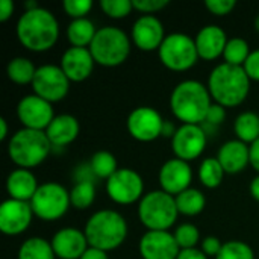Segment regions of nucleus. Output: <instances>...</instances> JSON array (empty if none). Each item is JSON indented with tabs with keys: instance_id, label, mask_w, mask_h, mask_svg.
Listing matches in <instances>:
<instances>
[{
	"instance_id": "f257e3e1",
	"label": "nucleus",
	"mask_w": 259,
	"mask_h": 259,
	"mask_svg": "<svg viewBox=\"0 0 259 259\" xmlns=\"http://www.w3.org/2000/svg\"><path fill=\"white\" fill-rule=\"evenodd\" d=\"M18 41L32 52H46L55 46L59 36V24L52 11L35 8L24 11L17 21Z\"/></svg>"
},
{
	"instance_id": "f03ea898",
	"label": "nucleus",
	"mask_w": 259,
	"mask_h": 259,
	"mask_svg": "<svg viewBox=\"0 0 259 259\" xmlns=\"http://www.w3.org/2000/svg\"><path fill=\"white\" fill-rule=\"evenodd\" d=\"M211 99L206 85L194 79H187L173 88L170 108L182 124H202L212 105Z\"/></svg>"
},
{
	"instance_id": "7ed1b4c3",
	"label": "nucleus",
	"mask_w": 259,
	"mask_h": 259,
	"mask_svg": "<svg viewBox=\"0 0 259 259\" xmlns=\"http://www.w3.org/2000/svg\"><path fill=\"white\" fill-rule=\"evenodd\" d=\"M206 87L215 103L225 108L238 106L250 91V77L243 67L223 62L214 67Z\"/></svg>"
},
{
	"instance_id": "20e7f679",
	"label": "nucleus",
	"mask_w": 259,
	"mask_h": 259,
	"mask_svg": "<svg viewBox=\"0 0 259 259\" xmlns=\"http://www.w3.org/2000/svg\"><path fill=\"white\" fill-rule=\"evenodd\" d=\"M83 232L90 247L109 252L124 243L127 237V223L120 212L114 209H100L88 219Z\"/></svg>"
},
{
	"instance_id": "39448f33",
	"label": "nucleus",
	"mask_w": 259,
	"mask_h": 259,
	"mask_svg": "<svg viewBox=\"0 0 259 259\" xmlns=\"http://www.w3.org/2000/svg\"><path fill=\"white\" fill-rule=\"evenodd\" d=\"M52 143L46 131L23 127L17 131L8 143V155L20 168L39 165L50 153Z\"/></svg>"
},
{
	"instance_id": "423d86ee",
	"label": "nucleus",
	"mask_w": 259,
	"mask_h": 259,
	"mask_svg": "<svg viewBox=\"0 0 259 259\" xmlns=\"http://www.w3.org/2000/svg\"><path fill=\"white\" fill-rule=\"evenodd\" d=\"M179 215L175 196L155 190L146 193L138 205V219L149 231L170 229Z\"/></svg>"
},
{
	"instance_id": "0eeeda50",
	"label": "nucleus",
	"mask_w": 259,
	"mask_h": 259,
	"mask_svg": "<svg viewBox=\"0 0 259 259\" xmlns=\"http://www.w3.org/2000/svg\"><path fill=\"white\" fill-rule=\"evenodd\" d=\"M88 49L97 64L103 67H117L123 64L131 53V38L120 27L105 26L97 29Z\"/></svg>"
},
{
	"instance_id": "6e6552de",
	"label": "nucleus",
	"mask_w": 259,
	"mask_h": 259,
	"mask_svg": "<svg viewBox=\"0 0 259 259\" xmlns=\"http://www.w3.org/2000/svg\"><path fill=\"white\" fill-rule=\"evenodd\" d=\"M158 53L161 62L173 71H185L199 59L194 38L182 32L168 33L158 49Z\"/></svg>"
},
{
	"instance_id": "1a4fd4ad",
	"label": "nucleus",
	"mask_w": 259,
	"mask_h": 259,
	"mask_svg": "<svg viewBox=\"0 0 259 259\" xmlns=\"http://www.w3.org/2000/svg\"><path fill=\"white\" fill-rule=\"evenodd\" d=\"M70 205V191L56 182H46L39 185L30 200L33 214L44 222H55L61 219Z\"/></svg>"
},
{
	"instance_id": "9d476101",
	"label": "nucleus",
	"mask_w": 259,
	"mask_h": 259,
	"mask_svg": "<svg viewBox=\"0 0 259 259\" xmlns=\"http://www.w3.org/2000/svg\"><path fill=\"white\" fill-rule=\"evenodd\" d=\"M33 94L53 103L62 100L70 90V79L61 68V65L46 64L36 68L33 82Z\"/></svg>"
},
{
	"instance_id": "9b49d317",
	"label": "nucleus",
	"mask_w": 259,
	"mask_h": 259,
	"mask_svg": "<svg viewBox=\"0 0 259 259\" xmlns=\"http://www.w3.org/2000/svg\"><path fill=\"white\" fill-rule=\"evenodd\" d=\"M143 178L132 168H118L106 181L108 196L120 205H131L138 199H143Z\"/></svg>"
},
{
	"instance_id": "f8f14e48",
	"label": "nucleus",
	"mask_w": 259,
	"mask_h": 259,
	"mask_svg": "<svg viewBox=\"0 0 259 259\" xmlns=\"http://www.w3.org/2000/svg\"><path fill=\"white\" fill-rule=\"evenodd\" d=\"M17 117L24 127L35 131H46L55 118L52 103L36 94H27L18 102Z\"/></svg>"
},
{
	"instance_id": "ddd939ff",
	"label": "nucleus",
	"mask_w": 259,
	"mask_h": 259,
	"mask_svg": "<svg viewBox=\"0 0 259 259\" xmlns=\"http://www.w3.org/2000/svg\"><path fill=\"white\" fill-rule=\"evenodd\" d=\"M127 131L138 141H153L162 137L164 118L152 106H138L127 117Z\"/></svg>"
},
{
	"instance_id": "4468645a",
	"label": "nucleus",
	"mask_w": 259,
	"mask_h": 259,
	"mask_svg": "<svg viewBox=\"0 0 259 259\" xmlns=\"http://www.w3.org/2000/svg\"><path fill=\"white\" fill-rule=\"evenodd\" d=\"M171 147L176 158L193 161L199 158L206 147V131L202 124H182L171 138Z\"/></svg>"
},
{
	"instance_id": "2eb2a0df",
	"label": "nucleus",
	"mask_w": 259,
	"mask_h": 259,
	"mask_svg": "<svg viewBox=\"0 0 259 259\" xmlns=\"http://www.w3.org/2000/svg\"><path fill=\"white\" fill-rule=\"evenodd\" d=\"M32 206L30 202H21L15 199H8L0 205V231L5 235L15 237L23 234L32 222Z\"/></svg>"
},
{
	"instance_id": "dca6fc26",
	"label": "nucleus",
	"mask_w": 259,
	"mask_h": 259,
	"mask_svg": "<svg viewBox=\"0 0 259 259\" xmlns=\"http://www.w3.org/2000/svg\"><path fill=\"white\" fill-rule=\"evenodd\" d=\"M143 259H178L181 247L168 231H147L138 246Z\"/></svg>"
},
{
	"instance_id": "f3484780",
	"label": "nucleus",
	"mask_w": 259,
	"mask_h": 259,
	"mask_svg": "<svg viewBox=\"0 0 259 259\" xmlns=\"http://www.w3.org/2000/svg\"><path fill=\"white\" fill-rule=\"evenodd\" d=\"M165 36L167 35L164 32V26L155 15L143 14L135 20L132 26V41L140 50L144 52L159 49Z\"/></svg>"
},
{
	"instance_id": "a211bd4d",
	"label": "nucleus",
	"mask_w": 259,
	"mask_h": 259,
	"mask_svg": "<svg viewBox=\"0 0 259 259\" xmlns=\"http://www.w3.org/2000/svg\"><path fill=\"white\" fill-rule=\"evenodd\" d=\"M191 179L193 171L190 164L179 158H171L165 161L159 170V184L162 191L175 197L190 188Z\"/></svg>"
},
{
	"instance_id": "6ab92c4d",
	"label": "nucleus",
	"mask_w": 259,
	"mask_h": 259,
	"mask_svg": "<svg viewBox=\"0 0 259 259\" xmlns=\"http://www.w3.org/2000/svg\"><path fill=\"white\" fill-rule=\"evenodd\" d=\"M94 58L88 47H68L61 58V68L70 82L85 80L94 70Z\"/></svg>"
},
{
	"instance_id": "aec40b11",
	"label": "nucleus",
	"mask_w": 259,
	"mask_h": 259,
	"mask_svg": "<svg viewBox=\"0 0 259 259\" xmlns=\"http://www.w3.org/2000/svg\"><path fill=\"white\" fill-rule=\"evenodd\" d=\"M50 244L55 255L61 259H80L90 247L85 232L76 228H64L58 231Z\"/></svg>"
},
{
	"instance_id": "412c9836",
	"label": "nucleus",
	"mask_w": 259,
	"mask_h": 259,
	"mask_svg": "<svg viewBox=\"0 0 259 259\" xmlns=\"http://www.w3.org/2000/svg\"><path fill=\"white\" fill-rule=\"evenodd\" d=\"M194 41H196V47L199 52V58L211 61L223 55L225 47L229 39H228L226 32L220 26L209 24V26L202 27L197 32Z\"/></svg>"
},
{
	"instance_id": "4be33fe9",
	"label": "nucleus",
	"mask_w": 259,
	"mask_h": 259,
	"mask_svg": "<svg viewBox=\"0 0 259 259\" xmlns=\"http://www.w3.org/2000/svg\"><path fill=\"white\" fill-rule=\"evenodd\" d=\"M217 159L225 173L237 175L250 164V146L240 140H229L220 147Z\"/></svg>"
},
{
	"instance_id": "5701e85b",
	"label": "nucleus",
	"mask_w": 259,
	"mask_h": 259,
	"mask_svg": "<svg viewBox=\"0 0 259 259\" xmlns=\"http://www.w3.org/2000/svg\"><path fill=\"white\" fill-rule=\"evenodd\" d=\"M38 187L35 175L27 168H17L11 171L6 179V190L11 199L21 202H30Z\"/></svg>"
},
{
	"instance_id": "b1692460",
	"label": "nucleus",
	"mask_w": 259,
	"mask_h": 259,
	"mask_svg": "<svg viewBox=\"0 0 259 259\" xmlns=\"http://www.w3.org/2000/svg\"><path fill=\"white\" fill-rule=\"evenodd\" d=\"M79 131L80 126L76 117L70 114H61V115H55V118L46 129V134L52 146L62 147L73 143L77 138Z\"/></svg>"
},
{
	"instance_id": "393cba45",
	"label": "nucleus",
	"mask_w": 259,
	"mask_h": 259,
	"mask_svg": "<svg viewBox=\"0 0 259 259\" xmlns=\"http://www.w3.org/2000/svg\"><path fill=\"white\" fill-rule=\"evenodd\" d=\"M97 29L90 18H76L67 27V38L73 47H90Z\"/></svg>"
},
{
	"instance_id": "a878e982",
	"label": "nucleus",
	"mask_w": 259,
	"mask_h": 259,
	"mask_svg": "<svg viewBox=\"0 0 259 259\" xmlns=\"http://www.w3.org/2000/svg\"><path fill=\"white\" fill-rule=\"evenodd\" d=\"M234 131H235L237 140H240L246 144L255 143L259 138V115L252 111L241 112L235 118Z\"/></svg>"
},
{
	"instance_id": "bb28decb",
	"label": "nucleus",
	"mask_w": 259,
	"mask_h": 259,
	"mask_svg": "<svg viewBox=\"0 0 259 259\" xmlns=\"http://www.w3.org/2000/svg\"><path fill=\"white\" fill-rule=\"evenodd\" d=\"M175 199H176L179 214H184V215H197L205 209V205H206L205 194L197 188H188L182 191L181 194H178Z\"/></svg>"
},
{
	"instance_id": "cd10ccee",
	"label": "nucleus",
	"mask_w": 259,
	"mask_h": 259,
	"mask_svg": "<svg viewBox=\"0 0 259 259\" xmlns=\"http://www.w3.org/2000/svg\"><path fill=\"white\" fill-rule=\"evenodd\" d=\"M6 73H8V77L18 85H26V83L32 85L35 73H36V67L33 65L30 59L24 56H17L8 62Z\"/></svg>"
},
{
	"instance_id": "c85d7f7f",
	"label": "nucleus",
	"mask_w": 259,
	"mask_h": 259,
	"mask_svg": "<svg viewBox=\"0 0 259 259\" xmlns=\"http://www.w3.org/2000/svg\"><path fill=\"white\" fill-rule=\"evenodd\" d=\"M18 259H55L52 244L39 237L27 238L18 249Z\"/></svg>"
},
{
	"instance_id": "c756f323",
	"label": "nucleus",
	"mask_w": 259,
	"mask_h": 259,
	"mask_svg": "<svg viewBox=\"0 0 259 259\" xmlns=\"http://www.w3.org/2000/svg\"><path fill=\"white\" fill-rule=\"evenodd\" d=\"M90 167H91V171L94 173L96 178L106 179V181L118 170L115 156L111 152H108V150H99V152H96L91 156Z\"/></svg>"
},
{
	"instance_id": "7c9ffc66",
	"label": "nucleus",
	"mask_w": 259,
	"mask_h": 259,
	"mask_svg": "<svg viewBox=\"0 0 259 259\" xmlns=\"http://www.w3.org/2000/svg\"><path fill=\"white\" fill-rule=\"evenodd\" d=\"M250 53L252 52L249 49V42L244 38L235 36V38H231L228 41V44L225 47V52H223V58H225L226 64L243 67Z\"/></svg>"
},
{
	"instance_id": "2f4dec72",
	"label": "nucleus",
	"mask_w": 259,
	"mask_h": 259,
	"mask_svg": "<svg viewBox=\"0 0 259 259\" xmlns=\"http://www.w3.org/2000/svg\"><path fill=\"white\" fill-rule=\"evenodd\" d=\"M225 176V170L217 158H205L199 167V179L206 188H217Z\"/></svg>"
},
{
	"instance_id": "473e14b6",
	"label": "nucleus",
	"mask_w": 259,
	"mask_h": 259,
	"mask_svg": "<svg viewBox=\"0 0 259 259\" xmlns=\"http://www.w3.org/2000/svg\"><path fill=\"white\" fill-rule=\"evenodd\" d=\"M96 199V185L91 181L76 182L70 191V202L76 209H87L94 203Z\"/></svg>"
},
{
	"instance_id": "72a5a7b5",
	"label": "nucleus",
	"mask_w": 259,
	"mask_h": 259,
	"mask_svg": "<svg viewBox=\"0 0 259 259\" xmlns=\"http://www.w3.org/2000/svg\"><path fill=\"white\" fill-rule=\"evenodd\" d=\"M215 259H255V253L247 243L232 240L223 243V247Z\"/></svg>"
},
{
	"instance_id": "f704fd0d",
	"label": "nucleus",
	"mask_w": 259,
	"mask_h": 259,
	"mask_svg": "<svg viewBox=\"0 0 259 259\" xmlns=\"http://www.w3.org/2000/svg\"><path fill=\"white\" fill-rule=\"evenodd\" d=\"M173 235H175V238H176L181 250L194 249L196 244L200 241V232L191 223H184V225L178 226V229H176V232Z\"/></svg>"
},
{
	"instance_id": "c9c22d12",
	"label": "nucleus",
	"mask_w": 259,
	"mask_h": 259,
	"mask_svg": "<svg viewBox=\"0 0 259 259\" xmlns=\"http://www.w3.org/2000/svg\"><path fill=\"white\" fill-rule=\"evenodd\" d=\"M100 8L106 15L112 18H123L132 12L134 3L132 0H102Z\"/></svg>"
},
{
	"instance_id": "e433bc0d",
	"label": "nucleus",
	"mask_w": 259,
	"mask_h": 259,
	"mask_svg": "<svg viewBox=\"0 0 259 259\" xmlns=\"http://www.w3.org/2000/svg\"><path fill=\"white\" fill-rule=\"evenodd\" d=\"M64 11L73 17V20L76 18H85L87 14L93 9V2L91 0H64L62 3Z\"/></svg>"
},
{
	"instance_id": "4c0bfd02",
	"label": "nucleus",
	"mask_w": 259,
	"mask_h": 259,
	"mask_svg": "<svg viewBox=\"0 0 259 259\" xmlns=\"http://www.w3.org/2000/svg\"><path fill=\"white\" fill-rule=\"evenodd\" d=\"M134 9L144 12L146 15H153V12H158L164 9L168 5V0H132Z\"/></svg>"
},
{
	"instance_id": "58836bf2",
	"label": "nucleus",
	"mask_w": 259,
	"mask_h": 259,
	"mask_svg": "<svg viewBox=\"0 0 259 259\" xmlns=\"http://www.w3.org/2000/svg\"><path fill=\"white\" fill-rule=\"evenodd\" d=\"M205 6L214 15H228L237 6V0H206Z\"/></svg>"
},
{
	"instance_id": "ea45409f",
	"label": "nucleus",
	"mask_w": 259,
	"mask_h": 259,
	"mask_svg": "<svg viewBox=\"0 0 259 259\" xmlns=\"http://www.w3.org/2000/svg\"><path fill=\"white\" fill-rule=\"evenodd\" d=\"M225 118H226V109H225V106H222L219 103H212L203 123H206L208 126H219V124H222L225 121Z\"/></svg>"
},
{
	"instance_id": "a19ab883",
	"label": "nucleus",
	"mask_w": 259,
	"mask_h": 259,
	"mask_svg": "<svg viewBox=\"0 0 259 259\" xmlns=\"http://www.w3.org/2000/svg\"><path fill=\"white\" fill-rule=\"evenodd\" d=\"M243 68L246 70V73L250 77V80H259V49L253 50L249 55V58L244 62Z\"/></svg>"
},
{
	"instance_id": "79ce46f5",
	"label": "nucleus",
	"mask_w": 259,
	"mask_h": 259,
	"mask_svg": "<svg viewBox=\"0 0 259 259\" xmlns=\"http://www.w3.org/2000/svg\"><path fill=\"white\" fill-rule=\"evenodd\" d=\"M222 247H223V243L217 237H206V238L202 240V249L200 250L206 256H215L217 258V255L220 253Z\"/></svg>"
},
{
	"instance_id": "37998d69",
	"label": "nucleus",
	"mask_w": 259,
	"mask_h": 259,
	"mask_svg": "<svg viewBox=\"0 0 259 259\" xmlns=\"http://www.w3.org/2000/svg\"><path fill=\"white\" fill-rule=\"evenodd\" d=\"M178 259H208V256L200 250V249H185V250H181Z\"/></svg>"
},
{
	"instance_id": "c03bdc74",
	"label": "nucleus",
	"mask_w": 259,
	"mask_h": 259,
	"mask_svg": "<svg viewBox=\"0 0 259 259\" xmlns=\"http://www.w3.org/2000/svg\"><path fill=\"white\" fill-rule=\"evenodd\" d=\"M14 12V3L11 0H0V21H6Z\"/></svg>"
},
{
	"instance_id": "a18cd8bd",
	"label": "nucleus",
	"mask_w": 259,
	"mask_h": 259,
	"mask_svg": "<svg viewBox=\"0 0 259 259\" xmlns=\"http://www.w3.org/2000/svg\"><path fill=\"white\" fill-rule=\"evenodd\" d=\"M80 259H109L108 258V252H103L100 249H94V247H88L87 252L80 256Z\"/></svg>"
},
{
	"instance_id": "49530a36",
	"label": "nucleus",
	"mask_w": 259,
	"mask_h": 259,
	"mask_svg": "<svg viewBox=\"0 0 259 259\" xmlns=\"http://www.w3.org/2000/svg\"><path fill=\"white\" fill-rule=\"evenodd\" d=\"M250 164L259 173V138L250 144Z\"/></svg>"
},
{
	"instance_id": "de8ad7c7",
	"label": "nucleus",
	"mask_w": 259,
	"mask_h": 259,
	"mask_svg": "<svg viewBox=\"0 0 259 259\" xmlns=\"http://www.w3.org/2000/svg\"><path fill=\"white\" fill-rule=\"evenodd\" d=\"M176 127H175V124L173 123H170L168 120H164V126H162V137H165V138H173L175 137V134H176Z\"/></svg>"
},
{
	"instance_id": "09e8293b",
	"label": "nucleus",
	"mask_w": 259,
	"mask_h": 259,
	"mask_svg": "<svg viewBox=\"0 0 259 259\" xmlns=\"http://www.w3.org/2000/svg\"><path fill=\"white\" fill-rule=\"evenodd\" d=\"M249 190H250V194H252V197H253L255 200H258L259 202V175L258 176H255V178L252 179Z\"/></svg>"
},
{
	"instance_id": "8fccbe9b",
	"label": "nucleus",
	"mask_w": 259,
	"mask_h": 259,
	"mask_svg": "<svg viewBox=\"0 0 259 259\" xmlns=\"http://www.w3.org/2000/svg\"><path fill=\"white\" fill-rule=\"evenodd\" d=\"M8 137V121L2 117L0 118V141H3Z\"/></svg>"
},
{
	"instance_id": "3c124183",
	"label": "nucleus",
	"mask_w": 259,
	"mask_h": 259,
	"mask_svg": "<svg viewBox=\"0 0 259 259\" xmlns=\"http://www.w3.org/2000/svg\"><path fill=\"white\" fill-rule=\"evenodd\" d=\"M253 27L259 32V14L255 17V20H253Z\"/></svg>"
}]
</instances>
